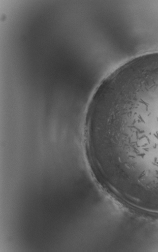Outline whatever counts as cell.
I'll list each match as a JSON object with an SVG mask.
<instances>
[{
  "label": "cell",
  "instance_id": "6da1fadb",
  "mask_svg": "<svg viewBox=\"0 0 158 252\" xmlns=\"http://www.w3.org/2000/svg\"><path fill=\"white\" fill-rule=\"evenodd\" d=\"M104 121L117 162L140 183L158 189V61L123 77L111 94Z\"/></svg>",
  "mask_w": 158,
  "mask_h": 252
}]
</instances>
